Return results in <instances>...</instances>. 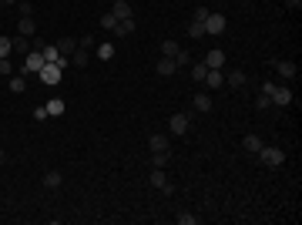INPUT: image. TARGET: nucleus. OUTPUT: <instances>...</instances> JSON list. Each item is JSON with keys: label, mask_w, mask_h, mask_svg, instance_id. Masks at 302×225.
I'll return each instance as SVG.
<instances>
[{"label": "nucleus", "mask_w": 302, "mask_h": 225, "mask_svg": "<svg viewBox=\"0 0 302 225\" xmlns=\"http://www.w3.org/2000/svg\"><path fill=\"white\" fill-rule=\"evenodd\" d=\"M258 161H262V165H268V168H279L282 161H285V151H282V148H275V145H262Z\"/></svg>", "instance_id": "1"}, {"label": "nucleus", "mask_w": 302, "mask_h": 225, "mask_svg": "<svg viewBox=\"0 0 302 225\" xmlns=\"http://www.w3.org/2000/svg\"><path fill=\"white\" fill-rule=\"evenodd\" d=\"M228 31V21H225V14H208L205 17V34H212V37H218V34H225Z\"/></svg>", "instance_id": "2"}, {"label": "nucleus", "mask_w": 302, "mask_h": 225, "mask_svg": "<svg viewBox=\"0 0 302 225\" xmlns=\"http://www.w3.org/2000/svg\"><path fill=\"white\" fill-rule=\"evenodd\" d=\"M268 101H272V108H289V104H292V88L275 84V91L268 94Z\"/></svg>", "instance_id": "3"}, {"label": "nucleus", "mask_w": 302, "mask_h": 225, "mask_svg": "<svg viewBox=\"0 0 302 225\" xmlns=\"http://www.w3.org/2000/svg\"><path fill=\"white\" fill-rule=\"evenodd\" d=\"M47 61H44V54H41V51H31V54H27V61H24V78H27V74H37V71L44 68Z\"/></svg>", "instance_id": "4"}, {"label": "nucleus", "mask_w": 302, "mask_h": 225, "mask_svg": "<svg viewBox=\"0 0 302 225\" xmlns=\"http://www.w3.org/2000/svg\"><path fill=\"white\" fill-rule=\"evenodd\" d=\"M61 74H64V71L57 68V64H44V68L37 71V78H41V84H61Z\"/></svg>", "instance_id": "5"}, {"label": "nucleus", "mask_w": 302, "mask_h": 225, "mask_svg": "<svg viewBox=\"0 0 302 225\" xmlns=\"http://www.w3.org/2000/svg\"><path fill=\"white\" fill-rule=\"evenodd\" d=\"M272 68L279 71V78H285V81H292L295 74H299V64H295V61H279V57H275Z\"/></svg>", "instance_id": "6"}, {"label": "nucleus", "mask_w": 302, "mask_h": 225, "mask_svg": "<svg viewBox=\"0 0 302 225\" xmlns=\"http://www.w3.org/2000/svg\"><path fill=\"white\" fill-rule=\"evenodd\" d=\"M201 61H205V68H212V71H225V51H218V47L208 51Z\"/></svg>", "instance_id": "7"}, {"label": "nucleus", "mask_w": 302, "mask_h": 225, "mask_svg": "<svg viewBox=\"0 0 302 225\" xmlns=\"http://www.w3.org/2000/svg\"><path fill=\"white\" fill-rule=\"evenodd\" d=\"M191 108H195L198 114H208L212 111V94H208V91H198V94L191 98Z\"/></svg>", "instance_id": "8"}, {"label": "nucleus", "mask_w": 302, "mask_h": 225, "mask_svg": "<svg viewBox=\"0 0 302 225\" xmlns=\"http://www.w3.org/2000/svg\"><path fill=\"white\" fill-rule=\"evenodd\" d=\"M191 124V114H171V121H168V128H171V135H185Z\"/></svg>", "instance_id": "9"}, {"label": "nucleus", "mask_w": 302, "mask_h": 225, "mask_svg": "<svg viewBox=\"0 0 302 225\" xmlns=\"http://www.w3.org/2000/svg\"><path fill=\"white\" fill-rule=\"evenodd\" d=\"M205 88H215V91H222L225 88V71H212L208 68V74H205V81H201Z\"/></svg>", "instance_id": "10"}, {"label": "nucleus", "mask_w": 302, "mask_h": 225, "mask_svg": "<svg viewBox=\"0 0 302 225\" xmlns=\"http://www.w3.org/2000/svg\"><path fill=\"white\" fill-rule=\"evenodd\" d=\"M151 185H155V188H161L165 195H171V185H168V175H165V168H155V171H151Z\"/></svg>", "instance_id": "11"}, {"label": "nucleus", "mask_w": 302, "mask_h": 225, "mask_svg": "<svg viewBox=\"0 0 302 225\" xmlns=\"http://www.w3.org/2000/svg\"><path fill=\"white\" fill-rule=\"evenodd\" d=\"M111 14L118 17V21H128V17H134V11H131V4H128V0H114Z\"/></svg>", "instance_id": "12"}, {"label": "nucleus", "mask_w": 302, "mask_h": 225, "mask_svg": "<svg viewBox=\"0 0 302 225\" xmlns=\"http://www.w3.org/2000/svg\"><path fill=\"white\" fill-rule=\"evenodd\" d=\"M225 88H245V74L242 71H225Z\"/></svg>", "instance_id": "13"}, {"label": "nucleus", "mask_w": 302, "mask_h": 225, "mask_svg": "<svg viewBox=\"0 0 302 225\" xmlns=\"http://www.w3.org/2000/svg\"><path fill=\"white\" fill-rule=\"evenodd\" d=\"M44 108H47V118H61V114L67 111V104L61 101V98H51V101H47Z\"/></svg>", "instance_id": "14"}, {"label": "nucleus", "mask_w": 302, "mask_h": 225, "mask_svg": "<svg viewBox=\"0 0 302 225\" xmlns=\"http://www.w3.org/2000/svg\"><path fill=\"white\" fill-rule=\"evenodd\" d=\"M242 148H245L248 155H258V151H262V138L258 135H245L242 138Z\"/></svg>", "instance_id": "15"}, {"label": "nucleus", "mask_w": 302, "mask_h": 225, "mask_svg": "<svg viewBox=\"0 0 302 225\" xmlns=\"http://www.w3.org/2000/svg\"><path fill=\"white\" fill-rule=\"evenodd\" d=\"M88 61H91V54L88 51H84V47H78V51H74V54H71V68H88Z\"/></svg>", "instance_id": "16"}, {"label": "nucleus", "mask_w": 302, "mask_h": 225, "mask_svg": "<svg viewBox=\"0 0 302 225\" xmlns=\"http://www.w3.org/2000/svg\"><path fill=\"white\" fill-rule=\"evenodd\" d=\"M175 57H161V61H158V74H161V78H171V74H175Z\"/></svg>", "instance_id": "17"}, {"label": "nucleus", "mask_w": 302, "mask_h": 225, "mask_svg": "<svg viewBox=\"0 0 302 225\" xmlns=\"http://www.w3.org/2000/svg\"><path fill=\"white\" fill-rule=\"evenodd\" d=\"M148 148H151V155L155 151H168V135H151L148 138Z\"/></svg>", "instance_id": "18"}, {"label": "nucleus", "mask_w": 302, "mask_h": 225, "mask_svg": "<svg viewBox=\"0 0 302 225\" xmlns=\"http://www.w3.org/2000/svg\"><path fill=\"white\" fill-rule=\"evenodd\" d=\"M17 31H21L24 37H34V34H37V24H34V17H21V24H17Z\"/></svg>", "instance_id": "19"}, {"label": "nucleus", "mask_w": 302, "mask_h": 225, "mask_svg": "<svg viewBox=\"0 0 302 225\" xmlns=\"http://www.w3.org/2000/svg\"><path fill=\"white\" fill-rule=\"evenodd\" d=\"M114 34H118V37H128V34H134V17H128V21H118Z\"/></svg>", "instance_id": "20"}, {"label": "nucleus", "mask_w": 302, "mask_h": 225, "mask_svg": "<svg viewBox=\"0 0 302 225\" xmlns=\"http://www.w3.org/2000/svg\"><path fill=\"white\" fill-rule=\"evenodd\" d=\"M57 51H61V54H74V51H78V41H74V37H61V41H57Z\"/></svg>", "instance_id": "21"}, {"label": "nucleus", "mask_w": 302, "mask_h": 225, "mask_svg": "<svg viewBox=\"0 0 302 225\" xmlns=\"http://www.w3.org/2000/svg\"><path fill=\"white\" fill-rule=\"evenodd\" d=\"M61 181H64L61 171H47L44 175V188H61Z\"/></svg>", "instance_id": "22"}, {"label": "nucleus", "mask_w": 302, "mask_h": 225, "mask_svg": "<svg viewBox=\"0 0 302 225\" xmlns=\"http://www.w3.org/2000/svg\"><path fill=\"white\" fill-rule=\"evenodd\" d=\"M188 74H191V81H205V74H208V68H205V61H198V64H191V68H188Z\"/></svg>", "instance_id": "23"}, {"label": "nucleus", "mask_w": 302, "mask_h": 225, "mask_svg": "<svg viewBox=\"0 0 302 225\" xmlns=\"http://www.w3.org/2000/svg\"><path fill=\"white\" fill-rule=\"evenodd\" d=\"M181 47H178V41H161V57H175Z\"/></svg>", "instance_id": "24"}, {"label": "nucleus", "mask_w": 302, "mask_h": 225, "mask_svg": "<svg viewBox=\"0 0 302 225\" xmlns=\"http://www.w3.org/2000/svg\"><path fill=\"white\" fill-rule=\"evenodd\" d=\"M94 54H98L101 61H111V57H114V44H98V47H94Z\"/></svg>", "instance_id": "25"}, {"label": "nucleus", "mask_w": 302, "mask_h": 225, "mask_svg": "<svg viewBox=\"0 0 302 225\" xmlns=\"http://www.w3.org/2000/svg\"><path fill=\"white\" fill-rule=\"evenodd\" d=\"M24 81H27L24 74H11V91H14V94H24V88H27Z\"/></svg>", "instance_id": "26"}, {"label": "nucleus", "mask_w": 302, "mask_h": 225, "mask_svg": "<svg viewBox=\"0 0 302 225\" xmlns=\"http://www.w3.org/2000/svg\"><path fill=\"white\" fill-rule=\"evenodd\" d=\"M188 37H191V41H198V37H205V24L191 21V24H188Z\"/></svg>", "instance_id": "27"}, {"label": "nucleus", "mask_w": 302, "mask_h": 225, "mask_svg": "<svg viewBox=\"0 0 302 225\" xmlns=\"http://www.w3.org/2000/svg\"><path fill=\"white\" fill-rule=\"evenodd\" d=\"M175 222H178V225H195V222H198V215H191V212H178V215H175Z\"/></svg>", "instance_id": "28"}, {"label": "nucleus", "mask_w": 302, "mask_h": 225, "mask_svg": "<svg viewBox=\"0 0 302 225\" xmlns=\"http://www.w3.org/2000/svg\"><path fill=\"white\" fill-rule=\"evenodd\" d=\"M101 27H104V31H114V27H118V17H114V14L108 11L104 17H101Z\"/></svg>", "instance_id": "29"}, {"label": "nucleus", "mask_w": 302, "mask_h": 225, "mask_svg": "<svg viewBox=\"0 0 302 225\" xmlns=\"http://www.w3.org/2000/svg\"><path fill=\"white\" fill-rule=\"evenodd\" d=\"M175 68H191V57H188V51H178V54H175Z\"/></svg>", "instance_id": "30"}, {"label": "nucleus", "mask_w": 302, "mask_h": 225, "mask_svg": "<svg viewBox=\"0 0 302 225\" xmlns=\"http://www.w3.org/2000/svg\"><path fill=\"white\" fill-rule=\"evenodd\" d=\"M11 51H14V41H11V37H4V34H0V57H7Z\"/></svg>", "instance_id": "31"}, {"label": "nucleus", "mask_w": 302, "mask_h": 225, "mask_svg": "<svg viewBox=\"0 0 302 225\" xmlns=\"http://www.w3.org/2000/svg\"><path fill=\"white\" fill-rule=\"evenodd\" d=\"M17 11H21V17H31V14H34V4H31V0H17Z\"/></svg>", "instance_id": "32"}, {"label": "nucleus", "mask_w": 302, "mask_h": 225, "mask_svg": "<svg viewBox=\"0 0 302 225\" xmlns=\"http://www.w3.org/2000/svg\"><path fill=\"white\" fill-rule=\"evenodd\" d=\"M208 7H195V14H191V21H198V24H205V17H208Z\"/></svg>", "instance_id": "33"}, {"label": "nucleus", "mask_w": 302, "mask_h": 225, "mask_svg": "<svg viewBox=\"0 0 302 225\" xmlns=\"http://www.w3.org/2000/svg\"><path fill=\"white\" fill-rule=\"evenodd\" d=\"M255 108H258V111H268V108H272L268 94H258V98H255Z\"/></svg>", "instance_id": "34"}, {"label": "nucleus", "mask_w": 302, "mask_h": 225, "mask_svg": "<svg viewBox=\"0 0 302 225\" xmlns=\"http://www.w3.org/2000/svg\"><path fill=\"white\" fill-rule=\"evenodd\" d=\"M0 74H4V78H11L14 74V64L7 61V57H0Z\"/></svg>", "instance_id": "35"}, {"label": "nucleus", "mask_w": 302, "mask_h": 225, "mask_svg": "<svg viewBox=\"0 0 302 225\" xmlns=\"http://www.w3.org/2000/svg\"><path fill=\"white\" fill-rule=\"evenodd\" d=\"M14 51H21V54H24V51H27V37H14Z\"/></svg>", "instance_id": "36"}, {"label": "nucleus", "mask_w": 302, "mask_h": 225, "mask_svg": "<svg viewBox=\"0 0 302 225\" xmlns=\"http://www.w3.org/2000/svg\"><path fill=\"white\" fill-rule=\"evenodd\" d=\"M54 64H57L61 71H67V68H71V57H67V54H57V61H54Z\"/></svg>", "instance_id": "37"}, {"label": "nucleus", "mask_w": 302, "mask_h": 225, "mask_svg": "<svg viewBox=\"0 0 302 225\" xmlns=\"http://www.w3.org/2000/svg\"><path fill=\"white\" fill-rule=\"evenodd\" d=\"M78 47H84V51H88V47H94V34H84V37L78 41Z\"/></svg>", "instance_id": "38"}, {"label": "nucleus", "mask_w": 302, "mask_h": 225, "mask_svg": "<svg viewBox=\"0 0 302 225\" xmlns=\"http://www.w3.org/2000/svg\"><path fill=\"white\" fill-rule=\"evenodd\" d=\"M34 121H47V108L41 104V108H34Z\"/></svg>", "instance_id": "39"}, {"label": "nucleus", "mask_w": 302, "mask_h": 225, "mask_svg": "<svg viewBox=\"0 0 302 225\" xmlns=\"http://www.w3.org/2000/svg\"><path fill=\"white\" fill-rule=\"evenodd\" d=\"M285 7H289V11H299V7H302V0H285Z\"/></svg>", "instance_id": "40"}, {"label": "nucleus", "mask_w": 302, "mask_h": 225, "mask_svg": "<svg viewBox=\"0 0 302 225\" xmlns=\"http://www.w3.org/2000/svg\"><path fill=\"white\" fill-rule=\"evenodd\" d=\"M0 4H17V0H0Z\"/></svg>", "instance_id": "41"}, {"label": "nucleus", "mask_w": 302, "mask_h": 225, "mask_svg": "<svg viewBox=\"0 0 302 225\" xmlns=\"http://www.w3.org/2000/svg\"><path fill=\"white\" fill-rule=\"evenodd\" d=\"M0 161H4V148H0Z\"/></svg>", "instance_id": "42"}]
</instances>
